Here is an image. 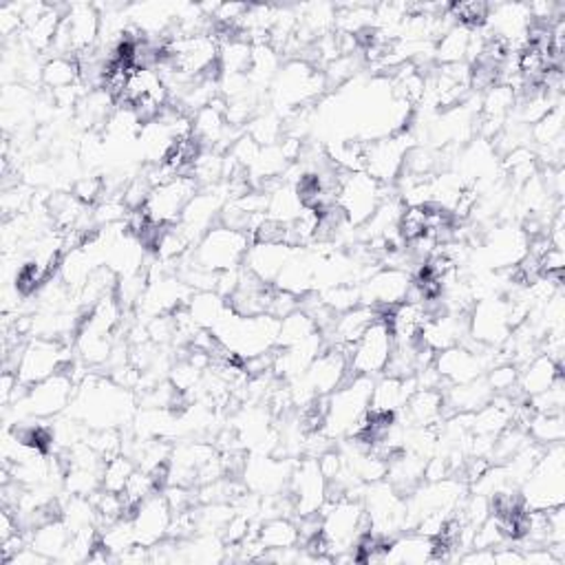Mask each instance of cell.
Listing matches in <instances>:
<instances>
[{
    "mask_svg": "<svg viewBox=\"0 0 565 565\" xmlns=\"http://www.w3.org/2000/svg\"><path fill=\"white\" fill-rule=\"evenodd\" d=\"M193 321L199 325V330L212 332L232 310L228 305V299H223L217 292H195L186 305Z\"/></svg>",
    "mask_w": 565,
    "mask_h": 565,
    "instance_id": "obj_29",
    "label": "cell"
},
{
    "mask_svg": "<svg viewBox=\"0 0 565 565\" xmlns=\"http://www.w3.org/2000/svg\"><path fill=\"white\" fill-rule=\"evenodd\" d=\"M400 413L406 427H438L447 417L445 395L440 389H417Z\"/></svg>",
    "mask_w": 565,
    "mask_h": 565,
    "instance_id": "obj_25",
    "label": "cell"
},
{
    "mask_svg": "<svg viewBox=\"0 0 565 565\" xmlns=\"http://www.w3.org/2000/svg\"><path fill=\"white\" fill-rule=\"evenodd\" d=\"M100 10L89 3H73L67 5V12L62 16V23L58 27L56 41H54V56L62 58H78L91 49L97 47L100 41Z\"/></svg>",
    "mask_w": 565,
    "mask_h": 565,
    "instance_id": "obj_8",
    "label": "cell"
},
{
    "mask_svg": "<svg viewBox=\"0 0 565 565\" xmlns=\"http://www.w3.org/2000/svg\"><path fill=\"white\" fill-rule=\"evenodd\" d=\"M491 5L482 3V0H471V3H456L449 5V16L456 25L466 30H480L486 25Z\"/></svg>",
    "mask_w": 565,
    "mask_h": 565,
    "instance_id": "obj_43",
    "label": "cell"
},
{
    "mask_svg": "<svg viewBox=\"0 0 565 565\" xmlns=\"http://www.w3.org/2000/svg\"><path fill=\"white\" fill-rule=\"evenodd\" d=\"M100 545L113 556V561H117L119 554H124L126 550L137 545L130 517H124L115 523H108V526L100 528Z\"/></svg>",
    "mask_w": 565,
    "mask_h": 565,
    "instance_id": "obj_37",
    "label": "cell"
},
{
    "mask_svg": "<svg viewBox=\"0 0 565 565\" xmlns=\"http://www.w3.org/2000/svg\"><path fill=\"white\" fill-rule=\"evenodd\" d=\"M369 530L367 512L360 499L338 497L330 499L321 510V534L330 543L332 561L338 554L351 552L362 532Z\"/></svg>",
    "mask_w": 565,
    "mask_h": 565,
    "instance_id": "obj_5",
    "label": "cell"
},
{
    "mask_svg": "<svg viewBox=\"0 0 565 565\" xmlns=\"http://www.w3.org/2000/svg\"><path fill=\"white\" fill-rule=\"evenodd\" d=\"M526 404L530 406L532 413H563L565 406V389H563V378H558L550 389L526 397Z\"/></svg>",
    "mask_w": 565,
    "mask_h": 565,
    "instance_id": "obj_44",
    "label": "cell"
},
{
    "mask_svg": "<svg viewBox=\"0 0 565 565\" xmlns=\"http://www.w3.org/2000/svg\"><path fill=\"white\" fill-rule=\"evenodd\" d=\"M27 534H30V545L41 554H45L49 561H60L71 541V530L65 523V519L43 523L41 528Z\"/></svg>",
    "mask_w": 565,
    "mask_h": 565,
    "instance_id": "obj_30",
    "label": "cell"
},
{
    "mask_svg": "<svg viewBox=\"0 0 565 565\" xmlns=\"http://www.w3.org/2000/svg\"><path fill=\"white\" fill-rule=\"evenodd\" d=\"M411 135L400 130L373 141L365 147V173L371 175L382 186H393L404 169V158L411 149Z\"/></svg>",
    "mask_w": 565,
    "mask_h": 565,
    "instance_id": "obj_13",
    "label": "cell"
},
{
    "mask_svg": "<svg viewBox=\"0 0 565 565\" xmlns=\"http://www.w3.org/2000/svg\"><path fill=\"white\" fill-rule=\"evenodd\" d=\"M471 36H473V30L453 25V27L436 43L434 58L438 60V65L466 62V60H469V51H471Z\"/></svg>",
    "mask_w": 565,
    "mask_h": 565,
    "instance_id": "obj_34",
    "label": "cell"
},
{
    "mask_svg": "<svg viewBox=\"0 0 565 565\" xmlns=\"http://www.w3.org/2000/svg\"><path fill=\"white\" fill-rule=\"evenodd\" d=\"M297 247L286 243H267V241H252L247 254L243 258V267L261 278L267 286H274L282 267L288 265L290 256Z\"/></svg>",
    "mask_w": 565,
    "mask_h": 565,
    "instance_id": "obj_22",
    "label": "cell"
},
{
    "mask_svg": "<svg viewBox=\"0 0 565 565\" xmlns=\"http://www.w3.org/2000/svg\"><path fill=\"white\" fill-rule=\"evenodd\" d=\"M528 234L515 226H501L488 232L484 258L493 267H512L528 254Z\"/></svg>",
    "mask_w": 565,
    "mask_h": 565,
    "instance_id": "obj_21",
    "label": "cell"
},
{
    "mask_svg": "<svg viewBox=\"0 0 565 565\" xmlns=\"http://www.w3.org/2000/svg\"><path fill=\"white\" fill-rule=\"evenodd\" d=\"M106 193V186H104V180L100 177H82L76 182L73 186V195L84 204V206H95Z\"/></svg>",
    "mask_w": 565,
    "mask_h": 565,
    "instance_id": "obj_45",
    "label": "cell"
},
{
    "mask_svg": "<svg viewBox=\"0 0 565 565\" xmlns=\"http://www.w3.org/2000/svg\"><path fill=\"white\" fill-rule=\"evenodd\" d=\"M528 510H547L565 504V451L563 445L545 447L537 466L519 486Z\"/></svg>",
    "mask_w": 565,
    "mask_h": 565,
    "instance_id": "obj_3",
    "label": "cell"
},
{
    "mask_svg": "<svg viewBox=\"0 0 565 565\" xmlns=\"http://www.w3.org/2000/svg\"><path fill=\"white\" fill-rule=\"evenodd\" d=\"M436 556V539L422 532L393 537L387 552V563H429Z\"/></svg>",
    "mask_w": 565,
    "mask_h": 565,
    "instance_id": "obj_28",
    "label": "cell"
},
{
    "mask_svg": "<svg viewBox=\"0 0 565 565\" xmlns=\"http://www.w3.org/2000/svg\"><path fill=\"white\" fill-rule=\"evenodd\" d=\"M387 188L389 186H382L365 171H358V173L343 171L341 186H338V208L347 219V223H351L354 228L365 226L373 217L382 199L387 197Z\"/></svg>",
    "mask_w": 565,
    "mask_h": 565,
    "instance_id": "obj_11",
    "label": "cell"
},
{
    "mask_svg": "<svg viewBox=\"0 0 565 565\" xmlns=\"http://www.w3.org/2000/svg\"><path fill=\"white\" fill-rule=\"evenodd\" d=\"M258 541L265 550H286L301 545L299 523L288 517H272L258 528Z\"/></svg>",
    "mask_w": 565,
    "mask_h": 565,
    "instance_id": "obj_32",
    "label": "cell"
},
{
    "mask_svg": "<svg viewBox=\"0 0 565 565\" xmlns=\"http://www.w3.org/2000/svg\"><path fill=\"white\" fill-rule=\"evenodd\" d=\"M510 301L501 297L480 299L469 314V336L488 347H501L512 332Z\"/></svg>",
    "mask_w": 565,
    "mask_h": 565,
    "instance_id": "obj_15",
    "label": "cell"
},
{
    "mask_svg": "<svg viewBox=\"0 0 565 565\" xmlns=\"http://www.w3.org/2000/svg\"><path fill=\"white\" fill-rule=\"evenodd\" d=\"M282 132H286V126H282V119L274 113H261V115L252 117L245 128V135L252 137L258 147L278 145Z\"/></svg>",
    "mask_w": 565,
    "mask_h": 565,
    "instance_id": "obj_38",
    "label": "cell"
},
{
    "mask_svg": "<svg viewBox=\"0 0 565 565\" xmlns=\"http://www.w3.org/2000/svg\"><path fill=\"white\" fill-rule=\"evenodd\" d=\"M417 391L415 378H393L382 373L380 380H373L369 411L371 413H384V415H397L406 400Z\"/></svg>",
    "mask_w": 565,
    "mask_h": 565,
    "instance_id": "obj_24",
    "label": "cell"
},
{
    "mask_svg": "<svg viewBox=\"0 0 565 565\" xmlns=\"http://www.w3.org/2000/svg\"><path fill=\"white\" fill-rule=\"evenodd\" d=\"M558 378H563V367L554 362L545 354H537L523 367H519V393L523 397H532L545 389H550Z\"/></svg>",
    "mask_w": 565,
    "mask_h": 565,
    "instance_id": "obj_27",
    "label": "cell"
},
{
    "mask_svg": "<svg viewBox=\"0 0 565 565\" xmlns=\"http://www.w3.org/2000/svg\"><path fill=\"white\" fill-rule=\"evenodd\" d=\"M486 382L493 391V395H506L515 400V393H519V367L512 362H499L493 369L486 371Z\"/></svg>",
    "mask_w": 565,
    "mask_h": 565,
    "instance_id": "obj_42",
    "label": "cell"
},
{
    "mask_svg": "<svg viewBox=\"0 0 565 565\" xmlns=\"http://www.w3.org/2000/svg\"><path fill=\"white\" fill-rule=\"evenodd\" d=\"M252 54L254 47L239 36L219 43V76H247Z\"/></svg>",
    "mask_w": 565,
    "mask_h": 565,
    "instance_id": "obj_33",
    "label": "cell"
},
{
    "mask_svg": "<svg viewBox=\"0 0 565 565\" xmlns=\"http://www.w3.org/2000/svg\"><path fill=\"white\" fill-rule=\"evenodd\" d=\"M325 89L327 82L321 69L305 60H290L272 82V102L278 108L299 111L319 100Z\"/></svg>",
    "mask_w": 565,
    "mask_h": 565,
    "instance_id": "obj_6",
    "label": "cell"
},
{
    "mask_svg": "<svg viewBox=\"0 0 565 565\" xmlns=\"http://www.w3.org/2000/svg\"><path fill=\"white\" fill-rule=\"evenodd\" d=\"M369 530L393 539L395 532L406 528V497L389 482H373L362 499Z\"/></svg>",
    "mask_w": 565,
    "mask_h": 565,
    "instance_id": "obj_12",
    "label": "cell"
},
{
    "mask_svg": "<svg viewBox=\"0 0 565 565\" xmlns=\"http://www.w3.org/2000/svg\"><path fill=\"white\" fill-rule=\"evenodd\" d=\"M290 497L295 504V512L301 517L308 515H319L323 510V506L327 504V477L323 475L319 460L316 458H308L301 460L290 477Z\"/></svg>",
    "mask_w": 565,
    "mask_h": 565,
    "instance_id": "obj_18",
    "label": "cell"
},
{
    "mask_svg": "<svg viewBox=\"0 0 565 565\" xmlns=\"http://www.w3.org/2000/svg\"><path fill=\"white\" fill-rule=\"evenodd\" d=\"M132 404L130 389L89 373L73 395L71 415L93 431L117 429L130 419Z\"/></svg>",
    "mask_w": 565,
    "mask_h": 565,
    "instance_id": "obj_1",
    "label": "cell"
},
{
    "mask_svg": "<svg viewBox=\"0 0 565 565\" xmlns=\"http://www.w3.org/2000/svg\"><path fill=\"white\" fill-rule=\"evenodd\" d=\"M393 334L389 330V323L380 316L351 347L349 351V373L351 376H367L376 378L382 376L389 358L393 354Z\"/></svg>",
    "mask_w": 565,
    "mask_h": 565,
    "instance_id": "obj_14",
    "label": "cell"
},
{
    "mask_svg": "<svg viewBox=\"0 0 565 565\" xmlns=\"http://www.w3.org/2000/svg\"><path fill=\"white\" fill-rule=\"evenodd\" d=\"M69 351H71L69 343L32 336L25 343L14 371L25 387H34V384L56 376L58 371L67 369L71 362Z\"/></svg>",
    "mask_w": 565,
    "mask_h": 565,
    "instance_id": "obj_10",
    "label": "cell"
},
{
    "mask_svg": "<svg viewBox=\"0 0 565 565\" xmlns=\"http://www.w3.org/2000/svg\"><path fill=\"white\" fill-rule=\"evenodd\" d=\"M442 153H438L431 147H411L406 158H404V169L402 175L411 177H431L434 171L440 164Z\"/></svg>",
    "mask_w": 565,
    "mask_h": 565,
    "instance_id": "obj_39",
    "label": "cell"
},
{
    "mask_svg": "<svg viewBox=\"0 0 565 565\" xmlns=\"http://www.w3.org/2000/svg\"><path fill=\"white\" fill-rule=\"evenodd\" d=\"M132 532H135V541L137 545L145 547H153L155 543L164 541L171 532V523H173V510L166 504L162 491L153 493L151 497H147L141 501L132 515Z\"/></svg>",
    "mask_w": 565,
    "mask_h": 565,
    "instance_id": "obj_19",
    "label": "cell"
},
{
    "mask_svg": "<svg viewBox=\"0 0 565 565\" xmlns=\"http://www.w3.org/2000/svg\"><path fill=\"white\" fill-rule=\"evenodd\" d=\"M252 239L245 232L230 230L221 223L210 228L188 252V258L208 272H228L243 265Z\"/></svg>",
    "mask_w": 565,
    "mask_h": 565,
    "instance_id": "obj_7",
    "label": "cell"
},
{
    "mask_svg": "<svg viewBox=\"0 0 565 565\" xmlns=\"http://www.w3.org/2000/svg\"><path fill=\"white\" fill-rule=\"evenodd\" d=\"M197 193L199 184L191 175H180L155 186L145 204V210L153 223L175 226Z\"/></svg>",
    "mask_w": 565,
    "mask_h": 565,
    "instance_id": "obj_16",
    "label": "cell"
},
{
    "mask_svg": "<svg viewBox=\"0 0 565 565\" xmlns=\"http://www.w3.org/2000/svg\"><path fill=\"white\" fill-rule=\"evenodd\" d=\"M76 391H78V382L73 380L69 369H62L56 376L30 387L27 393L12 406L21 417L49 419L69 408Z\"/></svg>",
    "mask_w": 565,
    "mask_h": 565,
    "instance_id": "obj_9",
    "label": "cell"
},
{
    "mask_svg": "<svg viewBox=\"0 0 565 565\" xmlns=\"http://www.w3.org/2000/svg\"><path fill=\"white\" fill-rule=\"evenodd\" d=\"M442 395H445V413L447 415L475 413L493 400V391H491L486 378H477V380L464 382V384H449L442 391Z\"/></svg>",
    "mask_w": 565,
    "mask_h": 565,
    "instance_id": "obj_26",
    "label": "cell"
},
{
    "mask_svg": "<svg viewBox=\"0 0 565 565\" xmlns=\"http://www.w3.org/2000/svg\"><path fill=\"white\" fill-rule=\"evenodd\" d=\"M380 319V312L369 305H356L336 316L330 332L323 334L327 347H338L351 351V347L360 341V336Z\"/></svg>",
    "mask_w": 565,
    "mask_h": 565,
    "instance_id": "obj_23",
    "label": "cell"
},
{
    "mask_svg": "<svg viewBox=\"0 0 565 565\" xmlns=\"http://www.w3.org/2000/svg\"><path fill=\"white\" fill-rule=\"evenodd\" d=\"M316 334H321L316 323L303 310H297V312H292L290 316L280 321L276 347H295V345L305 343L308 338H312Z\"/></svg>",
    "mask_w": 565,
    "mask_h": 565,
    "instance_id": "obj_36",
    "label": "cell"
},
{
    "mask_svg": "<svg viewBox=\"0 0 565 565\" xmlns=\"http://www.w3.org/2000/svg\"><path fill=\"white\" fill-rule=\"evenodd\" d=\"M135 462L119 453L111 460L104 462V469H102V491H108V493H122L124 486L128 484L130 475L135 473Z\"/></svg>",
    "mask_w": 565,
    "mask_h": 565,
    "instance_id": "obj_40",
    "label": "cell"
},
{
    "mask_svg": "<svg viewBox=\"0 0 565 565\" xmlns=\"http://www.w3.org/2000/svg\"><path fill=\"white\" fill-rule=\"evenodd\" d=\"M523 429L528 438L539 447L563 445L565 440V419L563 413H530Z\"/></svg>",
    "mask_w": 565,
    "mask_h": 565,
    "instance_id": "obj_31",
    "label": "cell"
},
{
    "mask_svg": "<svg viewBox=\"0 0 565 565\" xmlns=\"http://www.w3.org/2000/svg\"><path fill=\"white\" fill-rule=\"evenodd\" d=\"M504 171L508 173V177L517 184V186H523L526 182H530L534 175H537V155L528 149V147H521V149H515L506 155L504 160Z\"/></svg>",
    "mask_w": 565,
    "mask_h": 565,
    "instance_id": "obj_41",
    "label": "cell"
},
{
    "mask_svg": "<svg viewBox=\"0 0 565 565\" xmlns=\"http://www.w3.org/2000/svg\"><path fill=\"white\" fill-rule=\"evenodd\" d=\"M413 276L397 267H380L360 282V305L387 312L406 301Z\"/></svg>",
    "mask_w": 565,
    "mask_h": 565,
    "instance_id": "obj_17",
    "label": "cell"
},
{
    "mask_svg": "<svg viewBox=\"0 0 565 565\" xmlns=\"http://www.w3.org/2000/svg\"><path fill=\"white\" fill-rule=\"evenodd\" d=\"M280 321L261 314V316H239L230 312L215 330L212 336L232 351L241 362L269 354L278 341Z\"/></svg>",
    "mask_w": 565,
    "mask_h": 565,
    "instance_id": "obj_2",
    "label": "cell"
},
{
    "mask_svg": "<svg viewBox=\"0 0 565 565\" xmlns=\"http://www.w3.org/2000/svg\"><path fill=\"white\" fill-rule=\"evenodd\" d=\"M80 82V67L73 58L54 56L43 65V84L49 87L54 93L78 87Z\"/></svg>",
    "mask_w": 565,
    "mask_h": 565,
    "instance_id": "obj_35",
    "label": "cell"
},
{
    "mask_svg": "<svg viewBox=\"0 0 565 565\" xmlns=\"http://www.w3.org/2000/svg\"><path fill=\"white\" fill-rule=\"evenodd\" d=\"M373 378L349 376L334 393L327 395L323 434L327 438H349L356 424L367 415Z\"/></svg>",
    "mask_w": 565,
    "mask_h": 565,
    "instance_id": "obj_4",
    "label": "cell"
},
{
    "mask_svg": "<svg viewBox=\"0 0 565 565\" xmlns=\"http://www.w3.org/2000/svg\"><path fill=\"white\" fill-rule=\"evenodd\" d=\"M292 471H295V466L288 462V458L276 460L269 456H258V458L245 460L243 482L254 495L274 497L282 488L290 486Z\"/></svg>",
    "mask_w": 565,
    "mask_h": 565,
    "instance_id": "obj_20",
    "label": "cell"
}]
</instances>
